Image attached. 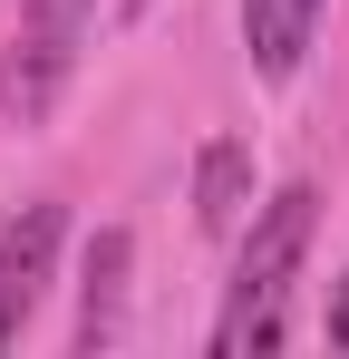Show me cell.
<instances>
[{"mask_svg":"<svg viewBox=\"0 0 349 359\" xmlns=\"http://www.w3.org/2000/svg\"><path fill=\"white\" fill-rule=\"evenodd\" d=\"M320 233V184H282L272 204H252L242 252H233V292L214 320V350L224 359H262L291 340V282H301V252Z\"/></svg>","mask_w":349,"mask_h":359,"instance_id":"cell-1","label":"cell"},{"mask_svg":"<svg viewBox=\"0 0 349 359\" xmlns=\"http://www.w3.org/2000/svg\"><path fill=\"white\" fill-rule=\"evenodd\" d=\"M58 233H68V214H58V204H20V214L0 224V350H10V340L29 330V311L49 301Z\"/></svg>","mask_w":349,"mask_h":359,"instance_id":"cell-2","label":"cell"},{"mask_svg":"<svg viewBox=\"0 0 349 359\" xmlns=\"http://www.w3.org/2000/svg\"><path fill=\"white\" fill-rule=\"evenodd\" d=\"M126 262H136L126 224H97L88 233V282H78V350L88 359L126 340Z\"/></svg>","mask_w":349,"mask_h":359,"instance_id":"cell-3","label":"cell"},{"mask_svg":"<svg viewBox=\"0 0 349 359\" xmlns=\"http://www.w3.org/2000/svg\"><path fill=\"white\" fill-rule=\"evenodd\" d=\"M320 10L330 0H242V49H252V78H301L310 39H320Z\"/></svg>","mask_w":349,"mask_h":359,"instance_id":"cell-4","label":"cell"},{"mask_svg":"<svg viewBox=\"0 0 349 359\" xmlns=\"http://www.w3.org/2000/svg\"><path fill=\"white\" fill-rule=\"evenodd\" d=\"M194 224L204 233H242L252 224V146L242 136H214L194 156Z\"/></svg>","mask_w":349,"mask_h":359,"instance_id":"cell-5","label":"cell"},{"mask_svg":"<svg viewBox=\"0 0 349 359\" xmlns=\"http://www.w3.org/2000/svg\"><path fill=\"white\" fill-rule=\"evenodd\" d=\"M88 20H97V0H20V29H39V39H58V49H78Z\"/></svg>","mask_w":349,"mask_h":359,"instance_id":"cell-6","label":"cell"},{"mask_svg":"<svg viewBox=\"0 0 349 359\" xmlns=\"http://www.w3.org/2000/svg\"><path fill=\"white\" fill-rule=\"evenodd\" d=\"M320 330H330V350H349V272L330 282V320H320Z\"/></svg>","mask_w":349,"mask_h":359,"instance_id":"cell-7","label":"cell"},{"mask_svg":"<svg viewBox=\"0 0 349 359\" xmlns=\"http://www.w3.org/2000/svg\"><path fill=\"white\" fill-rule=\"evenodd\" d=\"M126 10H156V0H126Z\"/></svg>","mask_w":349,"mask_h":359,"instance_id":"cell-8","label":"cell"}]
</instances>
